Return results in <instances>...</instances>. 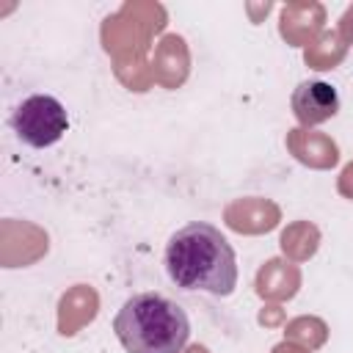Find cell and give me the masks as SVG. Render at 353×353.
<instances>
[{
    "label": "cell",
    "mask_w": 353,
    "mask_h": 353,
    "mask_svg": "<svg viewBox=\"0 0 353 353\" xmlns=\"http://www.w3.org/2000/svg\"><path fill=\"white\" fill-rule=\"evenodd\" d=\"M163 265L185 292L226 298L237 287V254L226 234L207 221H190L176 229L165 243Z\"/></svg>",
    "instance_id": "6da1fadb"
},
{
    "label": "cell",
    "mask_w": 353,
    "mask_h": 353,
    "mask_svg": "<svg viewBox=\"0 0 353 353\" xmlns=\"http://www.w3.org/2000/svg\"><path fill=\"white\" fill-rule=\"evenodd\" d=\"M113 331L127 353H182L190 339V320L176 301L149 290L121 303Z\"/></svg>",
    "instance_id": "7a4b0ae2"
},
{
    "label": "cell",
    "mask_w": 353,
    "mask_h": 353,
    "mask_svg": "<svg viewBox=\"0 0 353 353\" xmlns=\"http://www.w3.org/2000/svg\"><path fill=\"white\" fill-rule=\"evenodd\" d=\"M11 130L17 138L33 149H47L63 138L69 130L66 108L50 94H30L25 97L11 113Z\"/></svg>",
    "instance_id": "3957f363"
},
{
    "label": "cell",
    "mask_w": 353,
    "mask_h": 353,
    "mask_svg": "<svg viewBox=\"0 0 353 353\" xmlns=\"http://www.w3.org/2000/svg\"><path fill=\"white\" fill-rule=\"evenodd\" d=\"M339 110V94L331 83L306 80L292 91V113L303 127H317L334 119Z\"/></svg>",
    "instance_id": "277c9868"
}]
</instances>
